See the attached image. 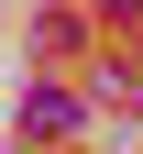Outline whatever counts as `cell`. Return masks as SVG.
<instances>
[{"instance_id": "6da1fadb", "label": "cell", "mask_w": 143, "mask_h": 154, "mask_svg": "<svg viewBox=\"0 0 143 154\" xmlns=\"http://www.w3.org/2000/svg\"><path fill=\"white\" fill-rule=\"evenodd\" d=\"M121 11H143V0H121Z\"/></svg>"}]
</instances>
